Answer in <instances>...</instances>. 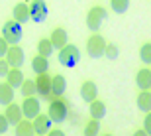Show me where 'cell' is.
Masks as SVG:
<instances>
[{
    "mask_svg": "<svg viewBox=\"0 0 151 136\" xmlns=\"http://www.w3.org/2000/svg\"><path fill=\"white\" fill-rule=\"evenodd\" d=\"M143 128L147 130V136H151V111L145 113V119H143Z\"/></svg>",
    "mask_w": 151,
    "mask_h": 136,
    "instance_id": "obj_31",
    "label": "cell"
},
{
    "mask_svg": "<svg viewBox=\"0 0 151 136\" xmlns=\"http://www.w3.org/2000/svg\"><path fill=\"white\" fill-rule=\"evenodd\" d=\"M22 36H24V30H22V24L16 22L14 18L12 20H8V22L2 26V38H4L6 41L10 45H16L22 41Z\"/></svg>",
    "mask_w": 151,
    "mask_h": 136,
    "instance_id": "obj_2",
    "label": "cell"
},
{
    "mask_svg": "<svg viewBox=\"0 0 151 136\" xmlns=\"http://www.w3.org/2000/svg\"><path fill=\"white\" fill-rule=\"evenodd\" d=\"M8 128H10V122L6 119V114H0V134H6Z\"/></svg>",
    "mask_w": 151,
    "mask_h": 136,
    "instance_id": "obj_30",
    "label": "cell"
},
{
    "mask_svg": "<svg viewBox=\"0 0 151 136\" xmlns=\"http://www.w3.org/2000/svg\"><path fill=\"white\" fill-rule=\"evenodd\" d=\"M71 113V105H69L67 99H63V97H55V99H51L49 101V108H47V114H49L51 122H57V124H61L65 122Z\"/></svg>",
    "mask_w": 151,
    "mask_h": 136,
    "instance_id": "obj_1",
    "label": "cell"
},
{
    "mask_svg": "<svg viewBox=\"0 0 151 136\" xmlns=\"http://www.w3.org/2000/svg\"><path fill=\"white\" fill-rule=\"evenodd\" d=\"M110 8L116 14H126L129 8V0H110Z\"/></svg>",
    "mask_w": 151,
    "mask_h": 136,
    "instance_id": "obj_24",
    "label": "cell"
},
{
    "mask_svg": "<svg viewBox=\"0 0 151 136\" xmlns=\"http://www.w3.org/2000/svg\"><path fill=\"white\" fill-rule=\"evenodd\" d=\"M134 136H147V130H145V128H139V130L134 132Z\"/></svg>",
    "mask_w": 151,
    "mask_h": 136,
    "instance_id": "obj_34",
    "label": "cell"
},
{
    "mask_svg": "<svg viewBox=\"0 0 151 136\" xmlns=\"http://www.w3.org/2000/svg\"><path fill=\"white\" fill-rule=\"evenodd\" d=\"M14 132H16V136H32V134H35L34 132V122H32L29 119H22L16 124Z\"/></svg>",
    "mask_w": 151,
    "mask_h": 136,
    "instance_id": "obj_21",
    "label": "cell"
},
{
    "mask_svg": "<svg viewBox=\"0 0 151 136\" xmlns=\"http://www.w3.org/2000/svg\"><path fill=\"white\" fill-rule=\"evenodd\" d=\"M90 108H88V113H90V119H96V120H102L104 116L108 114L106 111V105H104V101H100L98 97H96L92 103H88Z\"/></svg>",
    "mask_w": 151,
    "mask_h": 136,
    "instance_id": "obj_15",
    "label": "cell"
},
{
    "mask_svg": "<svg viewBox=\"0 0 151 136\" xmlns=\"http://www.w3.org/2000/svg\"><path fill=\"white\" fill-rule=\"evenodd\" d=\"M12 16H14V20L20 22V24L29 22V4H26V2H18V4L14 6V10H12Z\"/></svg>",
    "mask_w": 151,
    "mask_h": 136,
    "instance_id": "obj_16",
    "label": "cell"
},
{
    "mask_svg": "<svg viewBox=\"0 0 151 136\" xmlns=\"http://www.w3.org/2000/svg\"><path fill=\"white\" fill-rule=\"evenodd\" d=\"M98 132H100V120L90 119L84 126V136H96Z\"/></svg>",
    "mask_w": 151,
    "mask_h": 136,
    "instance_id": "obj_25",
    "label": "cell"
},
{
    "mask_svg": "<svg viewBox=\"0 0 151 136\" xmlns=\"http://www.w3.org/2000/svg\"><path fill=\"white\" fill-rule=\"evenodd\" d=\"M104 55H106L110 61L118 59V55H120V49H118V45H116V44H106V51H104Z\"/></svg>",
    "mask_w": 151,
    "mask_h": 136,
    "instance_id": "obj_28",
    "label": "cell"
},
{
    "mask_svg": "<svg viewBox=\"0 0 151 136\" xmlns=\"http://www.w3.org/2000/svg\"><path fill=\"white\" fill-rule=\"evenodd\" d=\"M65 91H67V79H65L63 75L51 77V99L63 97V95H65Z\"/></svg>",
    "mask_w": 151,
    "mask_h": 136,
    "instance_id": "obj_14",
    "label": "cell"
},
{
    "mask_svg": "<svg viewBox=\"0 0 151 136\" xmlns=\"http://www.w3.org/2000/svg\"><path fill=\"white\" fill-rule=\"evenodd\" d=\"M49 16V8L45 4V0H32L29 4V20L35 24H41Z\"/></svg>",
    "mask_w": 151,
    "mask_h": 136,
    "instance_id": "obj_6",
    "label": "cell"
},
{
    "mask_svg": "<svg viewBox=\"0 0 151 136\" xmlns=\"http://www.w3.org/2000/svg\"><path fill=\"white\" fill-rule=\"evenodd\" d=\"M35 95L51 101V77L47 73H39L35 77Z\"/></svg>",
    "mask_w": 151,
    "mask_h": 136,
    "instance_id": "obj_8",
    "label": "cell"
},
{
    "mask_svg": "<svg viewBox=\"0 0 151 136\" xmlns=\"http://www.w3.org/2000/svg\"><path fill=\"white\" fill-rule=\"evenodd\" d=\"M135 105H137V108H139L141 113H147V111H151V91H149V89L139 91Z\"/></svg>",
    "mask_w": 151,
    "mask_h": 136,
    "instance_id": "obj_22",
    "label": "cell"
},
{
    "mask_svg": "<svg viewBox=\"0 0 151 136\" xmlns=\"http://www.w3.org/2000/svg\"><path fill=\"white\" fill-rule=\"evenodd\" d=\"M4 114H6V119H8V122H10V126L14 124L16 126L20 120L24 119V111H22V105H18V103L12 101L10 105H6L4 108Z\"/></svg>",
    "mask_w": 151,
    "mask_h": 136,
    "instance_id": "obj_10",
    "label": "cell"
},
{
    "mask_svg": "<svg viewBox=\"0 0 151 136\" xmlns=\"http://www.w3.org/2000/svg\"><path fill=\"white\" fill-rule=\"evenodd\" d=\"M139 59L147 65H151V41H147L139 47Z\"/></svg>",
    "mask_w": 151,
    "mask_h": 136,
    "instance_id": "obj_27",
    "label": "cell"
},
{
    "mask_svg": "<svg viewBox=\"0 0 151 136\" xmlns=\"http://www.w3.org/2000/svg\"><path fill=\"white\" fill-rule=\"evenodd\" d=\"M6 61L10 63V67H22L24 61H26V53L20 45H10L8 51H6Z\"/></svg>",
    "mask_w": 151,
    "mask_h": 136,
    "instance_id": "obj_9",
    "label": "cell"
},
{
    "mask_svg": "<svg viewBox=\"0 0 151 136\" xmlns=\"http://www.w3.org/2000/svg\"><path fill=\"white\" fill-rule=\"evenodd\" d=\"M20 91H22V97H32V95H35V79H24Z\"/></svg>",
    "mask_w": 151,
    "mask_h": 136,
    "instance_id": "obj_26",
    "label": "cell"
},
{
    "mask_svg": "<svg viewBox=\"0 0 151 136\" xmlns=\"http://www.w3.org/2000/svg\"><path fill=\"white\" fill-rule=\"evenodd\" d=\"M81 97H83V101L86 103H92L98 97V87H96L94 81H84L83 85H81Z\"/></svg>",
    "mask_w": 151,
    "mask_h": 136,
    "instance_id": "obj_13",
    "label": "cell"
},
{
    "mask_svg": "<svg viewBox=\"0 0 151 136\" xmlns=\"http://www.w3.org/2000/svg\"><path fill=\"white\" fill-rule=\"evenodd\" d=\"M24 73H22V69L20 67H10V71H8V75H6V81L10 83L14 89H20L22 87V83H24Z\"/></svg>",
    "mask_w": 151,
    "mask_h": 136,
    "instance_id": "obj_18",
    "label": "cell"
},
{
    "mask_svg": "<svg viewBox=\"0 0 151 136\" xmlns=\"http://www.w3.org/2000/svg\"><path fill=\"white\" fill-rule=\"evenodd\" d=\"M106 18H108V12H106L104 6H92V8L86 12V28H88L90 32H98Z\"/></svg>",
    "mask_w": 151,
    "mask_h": 136,
    "instance_id": "obj_3",
    "label": "cell"
},
{
    "mask_svg": "<svg viewBox=\"0 0 151 136\" xmlns=\"http://www.w3.org/2000/svg\"><path fill=\"white\" fill-rule=\"evenodd\" d=\"M14 87L8 83V81H4V83H0V105L2 107H6V105H10L12 101H14Z\"/></svg>",
    "mask_w": 151,
    "mask_h": 136,
    "instance_id": "obj_17",
    "label": "cell"
},
{
    "mask_svg": "<svg viewBox=\"0 0 151 136\" xmlns=\"http://www.w3.org/2000/svg\"><path fill=\"white\" fill-rule=\"evenodd\" d=\"M34 132L37 136H45L47 132H49L51 128V119H49V114H43V113H39L37 116H35L34 120Z\"/></svg>",
    "mask_w": 151,
    "mask_h": 136,
    "instance_id": "obj_11",
    "label": "cell"
},
{
    "mask_svg": "<svg viewBox=\"0 0 151 136\" xmlns=\"http://www.w3.org/2000/svg\"><path fill=\"white\" fill-rule=\"evenodd\" d=\"M53 51H55V47H53V44H51L49 38H41V40L37 41V53L43 57H51L53 55Z\"/></svg>",
    "mask_w": 151,
    "mask_h": 136,
    "instance_id": "obj_23",
    "label": "cell"
},
{
    "mask_svg": "<svg viewBox=\"0 0 151 136\" xmlns=\"http://www.w3.org/2000/svg\"><path fill=\"white\" fill-rule=\"evenodd\" d=\"M8 47H10V44L0 36V57H6V51H8Z\"/></svg>",
    "mask_w": 151,
    "mask_h": 136,
    "instance_id": "obj_32",
    "label": "cell"
},
{
    "mask_svg": "<svg viewBox=\"0 0 151 136\" xmlns=\"http://www.w3.org/2000/svg\"><path fill=\"white\" fill-rule=\"evenodd\" d=\"M104 51H106V40L102 38L100 34H92L86 40V53H88V57H92V59H100L102 55H104Z\"/></svg>",
    "mask_w": 151,
    "mask_h": 136,
    "instance_id": "obj_5",
    "label": "cell"
},
{
    "mask_svg": "<svg viewBox=\"0 0 151 136\" xmlns=\"http://www.w3.org/2000/svg\"><path fill=\"white\" fill-rule=\"evenodd\" d=\"M22 111H24V119H29L34 120L39 113H41V105H39V99L37 97H24V103H22Z\"/></svg>",
    "mask_w": 151,
    "mask_h": 136,
    "instance_id": "obj_7",
    "label": "cell"
},
{
    "mask_svg": "<svg viewBox=\"0 0 151 136\" xmlns=\"http://www.w3.org/2000/svg\"><path fill=\"white\" fill-rule=\"evenodd\" d=\"M81 61V49L73 44H67L59 49V63L65 67H75Z\"/></svg>",
    "mask_w": 151,
    "mask_h": 136,
    "instance_id": "obj_4",
    "label": "cell"
},
{
    "mask_svg": "<svg viewBox=\"0 0 151 136\" xmlns=\"http://www.w3.org/2000/svg\"><path fill=\"white\" fill-rule=\"evenodd\" d=\"M47 136H65V132H63V130H49Z\"/></svg>",
    "mask_w": 151,
    "mask_h": 136,
    "instance_id": "obj_33",
    "label": "cell"
},
{
    "mask_svg": "<svg viewBox=\"0 0 151 136\" xmlns=\"http://www.w3.org/2000/svg\"><path fill=\"white\" fill-rule=\"evenodd\" d=\"M149 91H151V87H149Z\"/></svg>",
    "mask_w": 151,
    "mask_h": 136,
    "instance_id": "obj_35",
    "label": "cell"
},
{
    "mask_svg": "<svg viewBox=\"0 0 151 136\" xmlns=\"http://www.w3.org/2000/svg\"><path fill=\"white\" fill-rule=\"evenodd\" d=\"M49 40H51V44H53L55 49H61L63 45L69 44V34H67V30H65V28H55L53 32H51Z\"/></svg>",
    "mask_w": 151,
    "mask_h": 136,
    "instance_id": "obj_12",
    "label": "cell"
},
{
    "mask_svg": "<svg viewBox=\"0 0 151 136\" xmlns=\"http://www.w3.org/2000/svg\"><path fill=\"white\" fill-rule=\"evenodd\" d=\"M10 71V63L6 61V57H0V77H6Z\"/></svg>",
    "mask_w": 151,
    "mask_h": 136,
    "instance_id": "obj_29",
    "label": "cell"
},
{
    "mask_svg": "<svg viewBox=\"0 0 151 136\" xmlns=\"http://www.w3.org/2000/svg\"><path fill=\"white\" fill-rule=\"evenodd\" d=\"M32 69H34V73L39 75V73H47V69H49V57H43V55H35L32 59Z\"/></svg>",
    "mask_w": 151,
    "mask_h": 136,
    "instance_id": "obj_20",
    "label": "cell"
},
{
    "mask_svg": "<svg viewBox=\"0 0 151 136\" xmlns=\"http://www.w3.org/2000/svg\"><path fill=\"white\" fill-rule=\"evenodd\" d=\"M135 83H137V87H139V91H145L151 87V69H139L137 71V75H135Z\"/></svg>",
    "mask_w": 151,
    "mask_h": 136,
    "instance_id": "obj_19",
    "label": "cell"
}]
</instances>
